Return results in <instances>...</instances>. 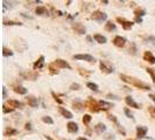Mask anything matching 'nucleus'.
<instances>
[{"label": "nucleus", "mask_w": 155, "mask_h": 140, "mask_svg": "<svg viewBox=\"0 0 155 140\" xmlns=\"http://www.w3.org/2000/svg\"><path fill=\"white\" fill-rule=\"evenodd\" d=\"M113 44L115 46V47H118V48H123L125 44H126V39L125 38H123V36H120V35H118V36H115L114 39H113Z\"/></svg>", "instance_id": "423d86ee"}, {"label": "nucleus", "mask_w": 155, "mask_h": 140, "mask_svg": "<svg viewBox=\"0 0 155 140\" xmlns=\"http://www.w3.org/2000/svg\"><path fill=\"white\" fill-rule=\"evenodd\" d=\"M149 112L155 117V108L154 106H149Z\"/></svg>", "instance_id": "ea45409f"}, {"label": "nucleus", "mask_w": 155, "mask_h": 140, "mask_svg": "<svg viewBox=\"0 0 155 140\" xmlns=\"http://www.w3.org/2000/svg\"><path fill=\"white\" fill-rule=\"evenodd\" d=\"M117 21L121 24V27L125 29V30H128L133 27V22L132 21H128V20H125V19H121V18H117Z\"/></svg>", "instance_id": "0eeeda50"}, {"label": "nucleus", "mask_w": 155, "mask_h": 140, "mask_svg": "<svg viewBox=\"0 0 155 140\" xmlns=\"http://www.w3.org/2000/svg\"><path fill=\"white\" fill-rule=\"evenodd\" d=\"M84 105L81 103H74V109H76V111H81L83 109Z\"/></svg>", "instance_id": "473e14b6"}, {"label": "nucleus", "mask_w": 155, "mask_h": 140, "mask_svg": "<svg viewBox=\"0 0 155 140\" xmlns=\"http://www.w3.org/2000/svg\"><path fill=\"white\" fill-rule=\"evenodd\" d=\"M149 98L155 103V95H154V94H150V95H149Z\"/></svg>", "instance_id": "c03bdc74"}, {"label": "nucleus", "mask_w": 155, "mask_h": 140, "mask_svg": "<svg viewBox=\"0 0 155 140\" xmlns=\"http://www.w3.org/2000/svg\"><path fill=\"white\" fill-rule=\"evenodd\" d=\"M87 40H88L89 42H91V41H92V38H91V36H88V38H87Z\"/></svg>", "instance_id": "49530a36"}, {"label": "nucleus", "mask_w": 155, "mask_h": 140, "mask_svg": "<svg viewBox=\"0 0 155 140\" xmlns=\"http://www.w3.org/2000/svg\"><path fill=\"white\" fill-rule=\"evenodd\" d=\"M3 97H4V99L6 98V88L5 86L3 88Z\"/></svg>", "instance_id": "79ce46f5"}, {"label": "nucleus", "mask_w": 155, "mask_h": 140, "mask_svg": "<svg viewBox=\"0 0 155 140\" xmlns=\"http://www.w3.org/2000/svg\"><path fill=\"white\" fill-rule=\"evenodd\" d=\"M14 92H16V94H19V95H26L27 94V89L26 88H23V86H20V85H16V86H14Z\"/></svg>", "instance_id": "4be33fe9"}, {"label": "nucleus", "mask_w": 155, "mask_h": 140, "mask_svg": "<svg viewBox=\"0 0 155 140\" xmlns=\"http://www.w3.org/2000/svg\"><path fill=\"white\" fill-rule=\"evenodd\" d=\"M125 102H126V104L128 105V106H131V108H134V109H140V105L138 104L131 96H127L126 98H125Z\"/></svg>", "instance_id": "f8f14e48"}, {"label": "nucleus", "mask_w": 155, "mask_h": 140, "mask_svg": "<svg viewBox=\"0 0 155 140\" xmlns=\"http://www.w3.org/2000/svg\"><path fill=\"white\" fill-rule=\"evenodd\" d=\"M72 29L75 30V33H77V34H79V35L85 34V32H87V29H85V27H84L82 24H79V22L74 24V25H72Z\"/></svg>", "instance_id": "9d476101"}, {"label": "nucleus", "mask_w": 155, "mask_h": 140, "mask_svg": "<svg viewBox=\"0 0 155 140\" xmlns=\"http://www.w3.org/2000/svg\"><path fill=\"white\" fill-rule=\"evenodd\" d=\"M100 69H101V71L105 73V74H112L113 73V68L107 65L105 62H103V61H100Z\"/></svg>", "instance_id": "4468645a"}, {"label": "nucleus", "mask_w": 155, "mask_h": 140, "mask_svg": "<svg viewBox=\"0 0 155 140\" xmlns=\"http://www.w3.org/2000/svg\"><path fill=\"white\" fill-rule=\"evenodd\" d=\"M70 89H71V90H78V89H79V84H77V83H72V84H71V86H70Z\"/></svg>", "instance_id": "c9c22d12"}, {"label": "nucleus", "mask_w": 155, "mask_h": 140, "mask_svg": "<svg viewBox=\"0 0 155 140\" xmlns=\"http://www.w3.org/2000/svg\"><path fill=\"white\" fill-rule=\"evenodd\" d=\"M148 132V129L146 126H136V137L139 139H144Z\"/></svg>", "instance_id": "6e6552de"}, {"label": "nucleus", "mask_w": 155, "mask_h": 140, "mask_svg": "<svg viewBox=\"0 0 155 140\" xmlns=\"http://www.w3.org/2000/svg\"><path fill=\"white\" fill-rule=\"evenodd\" d=\"M54 65H55L54 63L49 64V70H50V74H51V75H57V74H58V70H57V69H55V68H54Z\"/></svg>", "instance_id": "7c9ffc66"}, {"label": "nucleus", "mask_w": 155, "mask_h": 140, "mask_svg": "<svg viewBox=\"0 0 155 140\" xmlns=\"http://www.w3.org/2000/svg\"><path fill=\"white\" fill-rule=\"evenodd\" d=\"M58 111H60V113H61L64 118H66V119H71V118H72V113L69 111V110H66L65 108H63V106H60V108H58Z\"/></svg>", "instance_id": "f3484780"}, {"label": "nucleus", "mask_w": 155, "mask_h": 140, "mask_svg": "<svg viewBox=\"0 0 155 140\" xmlns=\"http://www.w3.org/2000/svg\"><path fill=\"white\" fill-rule=\"evenodd\" d=\"M87 86L89 88L90 90H92V91H95V92H97V91L99 90L98 85H97L96 83H92V82H88V83H87Z\"/></svg>", "instance_id": "a878e982"}, {"label": "nucleus", "mask_w": 155, "mask_h": 140, "mask_svg": "<svg viewBox=\"0 0 155 140\" xmlns=\"http://www.w3.org/2000/svg\"><path fill=\"white\" fill-rule=\"evenodd\" d=\"M18 133V130L15 129H12V127H7L5 131H4V135L5 137H9V135H15Z\"/></svg>", "instance_id": "5701e85b"}, {"label": "nucleus", "mask_w": 155, "mask_h": 140, "mask_svg": "<svg viewBox=\"0 0 155 140\" xmlns=\"http://www.w3.org/2000/svg\"><path fill=\"white\" fill-rule=\"evenodd\" d=\"M51 95H53V97H54V99H55V100H56L57 103H60V104H62V103H63V102H62V100H61V99H60V98H58V97H57V96H56V95H55L54 92H51Z\"/></svg>", "instance_id": "4c0bfd02"}, {"label": "nucleus", "mask_w": 155, "mask_h": 140, "mask_svg": "<svg viewBox=\"0 0 155 140\" xmlns=\"http://www.w3.org/2000/svg\"><path fill=\"white\" fill-rule=\"evenodd\" d=\"M125 114L128 117V118H131V119H133V114H132V112L128 110V109H125Z\"/></svg>", "instance_id": "e433bc0d"}, {"label": "nucleus", "mask_w": 155, "mask_h": 140, "mask_svg": "<svg viewBox=\"0 0 155 140\" xmlns=\"http://www.w3.org/2000/svg\"><path fill=\"white\" fill-rule=\"evenodd\" d=\"M77 140H88V139H87V138H84V137H79Z\"/></svg>", "instance_id": "a18cd8bd"}, {"label": "nucleus", "mask_w": 155, "mask_h": 140, "mask_svg": "<svg viewBox=\"0 0 155 140\" xmlns=\"http://www.w3.org/2000/svg\"><path fill=\"white\" fill-rule=\"evenodd\" d=\"M105 29L107 32H112V30H115V24L112 22V21H107L105 24Z\"/></svg>", "instance_id": "393cba45"}, {"label": "nucleus", "mask_w": 155, "mask_h": 140, "mask_svg": "<svg viewBox=\"0 0 155 140\" xmlns=\"http://www.w3.org/2000/svg\"><path fill=\"white\" fill-rule=\"evenodd\" d=\"M145 14H146V11H145L144 8H136V9L134 11L135 18H142Z\"/></svg>", "instance_id": "b1692460"}, {"label": "nucleus", "mask_w": 155, "mask_h": 140, "mask_svg": "<svg viewBox=\"0 0 155 140\" xmlns=\"http://www.w3.org/2000/svg\"><path fill=\"white\" fill-rule=\"evenodd\" d=\"M25 129H26V130H28V131H30V130H32V124H30L29 121H28V122H26V125H25Z\"/></svg>", "instance_id": "58836bf2"}, {"label": "nucleus", "mask_w": 155, "mask_h": 140, "mask_svg": "<svg viewBox=\"0 0 155 140\" xmlns=\"http://www.w3.org/2000/svg\"><path fill=\"white\" fill-rule=\"evenodd\" d=\"M134 21L138 24H141L142 22V18H134Z\"/></svg>", "instance_id": "a19ab883"}, {"label": "nucleus", "mask_w": 155, "mask_h": 140, "mask_svg": "<svg viewBox=\"0 0 155 140\" xmlns=\"http://www.w3.org/2000/svg\"><path fill=\"white\" fill-rule=\"evenodd\" d=\"M66 130L70 133H77L78 132V125L75 121H69L66 124Z\"/></svg>", "instance_id": "9b49d317"}, {"label": "nucleus", "mask_w": 155, "mask_h": 140, "mask_svg": "<svg viewBox=\"0 0 155 140\" xmlns=\"http://www.w3.org/2000/svg\"><path fill=\"white\" fill-rule=\"evenodd\" d=\"M144 60L150 64H155V56L152 54L150 51H145L144 54Z\"/></svg>", "instance_id": "ddd939ff"}, {"label": "nucleus", "mask_w": 155, "mask_h": 140, "mask_svg": "<svg viewBox=\"0 0 155 140\" xmlns=\"http://www.w3.org/2000/svg\"><path fill=\"white\" fill-rule=\"evenodd\" d=\"M74 60L88 61V62H95L93 56H91V55H89V54H78V55H74Z\"/></svg>", "instance_id": "39448f33"}, {"label": "nucleus", "mask_w": 155, "mask_h": 140, "mask_svg": "<svg viewBox=\"0 0 155 140\" xmlns=\"http://www.w3.org/2000/svg\"><path fill=\"white\" fill-rule=\"evenodd\" d=\"M27 103L30 108H36L39 105V102H38V98L34 97V96H28L27 97Z\"/></svg>", "instance_id": "dca6fc26"}, {"label": "nucleus", "mask_w": 155, "mask_h": 140, "mask_svg": "<svg viewBox=\"0 0 155 140\" xmlns=\"http://www.w3.org/2000/svg\"><path fill=\"white\" fill-rule=\"evenodd\" d=\"M93 39L98 43H106V41H107V39L104 36V35H101V34H95L93 35Z\"/></svg>", "instance_id": "6ab92c4d"}, {"label": "nucleus", "mask_w": 155, "mask_h": 140, "mask_svg": "<svg viewBox=\"0 0 155 140\" xmlns=\"http://www.w3.org/2000/svg\"><path fill=\"white\" fill-rule=\"evenodd\" d=\"M95 131H96V133H98V134H100V133H103L104 131H106L105 124H103V122H99V124H97V125L95 126Z\"/></svg>", "instance_id": "412c9836"}, {"label": "nucleus", "mask_w": 155, "mask_h": 140, "mask_svg": "<svg viewBox=\"0 0 155 140\" xmlns=\"http://www.w3.org/2000/svg\"><path fill=\"white\" fill-rule=\"evenodd\" d=\"M146 70H147V73L149 74V76L152 77V79H153V82L155 83V71H154V69H152V68H147Z\"/></svg>", "instance_id": "2f4dec72"}, {"label": "nucleus", "mask_w": 155, "mask_h": 140, "mask_svg": "<svg viewBox=\"0 0 155 140\" xmlns=\"http://www.w3.org/2000/svg\"><path fill=\"white\" fill-rule=\"evenodd\" d=\"M21 15L25 16V18H28V19H30V20H33V16H29V15H27V14H25V13H21Z\"/></svg>", "instance_id": "37998d69"}, {"label": "nucleus", "mask_w": 155, "mask_h": 140, "mask_svg": "<svg viewBox=\"0 0 155 140\" xmlns=\"http://www.w3.org/2000/svg\"><path fill=\"white\" fill-rule=\"evenodd\" d=\"M54 64H55L57 68H61V69H69V70L71 69V65L69 64L66 61L62 60V59H57V60H55V61H54Z\"/></svg>", "instance_id": "20e7f679"}, {"label": "nucleus", "mask_w": 155, "mask_h": 140, "mask_svg": "<svg viewBox=\"0 0 155 140\" xmlns=\"http://www.w3.org/2000/svg\"><path fill=\"white\" fill-rule=\"evenodd\" d=\"M84 106H87L91 112H99L100 111V106H99V103L97 100H95L93 98L89 97V99L84 103Z\"/></svg>", "instance_id": "f03ea898"}, {"label": "nucleus", "mask_w": 155, "mask_h": 140, "mask_svg": "<svg viewBox=\"0 0 155 140\" xmlns=\"http://www.w3.org/2000/svg\"><path fill=\"white\" fill-rule=\"evenodd\" d=\"M35 13H36L38 15H41V16L48 15V9H47L44 6H38L36 9H35Z\"/></svg>", "instance_id": "aec40b11"}, {"label": "nucleus", "mask_w": 155, "mask_h": 140, "mask_svg": "<svg viewBox=\"0 0 155 140\" xmlns=\"http://www.w3.org/2000/svg\"><path fill=\"white\" fill-rule=\"evenodd\" d=\"M4 25L5 26H22V24L21 22H18V21H12V20H9V21H4Z\"/></svg>", "instance_id": "cd10ccee"}, {"label": "nucleus", "mask_w": 155, "mask_h": 140, "mask_svg": "<svg viewBox=\"0 0 155 140\" xmlns=\"http://www.w3.org/2000/svg\"><path fill=\"white\" fill-rule=\"evenodd\" d=\"M8 105L11 108H13V109H22V106H23V104L21 102L15 100V99H9L8 100Z\"/></svg>", "instance_id": "2eb2a0df"}, {"label": "nucleus", "mask_w": 155, "mask_h": 140, "mask_svg": "<svg viewBox=\"0 0 155 140\" xmlns=\"http://www.w3.org/2000/svg\"><path fill=\"white\" fill-rule=\"evenodd\" d=\"M91 19L101 22V21H105V20L107 19V14L104 13V12H101V11H95V12L91 14Z\"/></svg>", "instance_id": "7ed1b4c3"}, {"label": "nucleus", "mask_w": 155, "mask_h": 140, "mask_svg": "<svg viewBox=\"0 0 155 140\" xmlns=\"http://www.w3.org/2000/svg\"><path fill=\"white\" fill-rule=\"evenodd\" d=\"M3 55H4L5 57H7V56H13V51L9 50V49H7L6 47H4V49H3Z\"/></svg>", "instance_id": "c756f323"}, {"label": "nucleus", "mask_w": 155, "mask_h": 140, "mask_svg": "<svg viewBox=\"0 0 155 140\" xmlns=\"http://www.w3.org/2000/svg\"><path fill=\"white\" fill-rule=\"evenodd\" d=\"M120 78H121L123 82H126V83H130L132 85H134L135 88H138V89H141V90H150V86L144 82H141L140 79H136L134 77H130L127 75H124L121 74L120 75Z\"/></svg>", "instance_id": "f257e3e1"}, {"label": "nucleus", "mask_w": 155, "mask_h": 140, "mask_svg": "<svg viewBox=\"0 0 155 140\" xmlns=\"http://www.w3.org/2000/svg\"><path fill=\"white\" fill-rule=\"evenodd\" d=\"M107 118H109L111 121H113L114 124H117V125H118V119L115 118V116H113V114H109V116H107Z\"/></svg>", "instance_id": "f704fd0d"}, {"label": "nucleus", "mask_w": 155, "mask_h": 140, "mask_svg": "<svg viewBox=\"0 0 155 140\" xmlns=\"http://www.w3.org/2000/svg\"><path fill=\"white\" fill-rule=\"evenodd\" d=\"M44 65V56H40L38 61H35V63H34V70H36V69H42Z\"/></svg>", "instance_id": "a211bd4d"}, {"label": "nucleus", "mask_w": 155, "mask_h": 140, "mask_svg": "<svg viewBox=\"0 0 155 140\" xmlns=\"http://www.w3.org/2000/svg\"><path fill=\"white\" fill-rule=\"evenodd\" d=\"M46 138H47L48 140H54V139H51V138H50V137H48V135H46Z\"/></svg>", "instance_id": "de8ad7c7"}, {"label": "nucleus", "mask_w": 155, "mask_h": 140, "mask_svg": "<svg viewBox=\"0 0 155 140\" xmlns=\"http://www.w3.org/2000/svg\"><path fill=\"white\" fill-rule=\"evenodd\" d=\"M15 109H13V108H7V106H5V105H4V106H3V112L4 113H11V112H13Z\"/></svg>", "instance_id": "72a5a7b5"}, {"label": "nucleus", "mask_w": 155, "mask_h": 140, "mask_svg": "<svg viewBox=\"0 0 155 140\" xmlns=\"http://www.w3.org/2000/svg\"><path fill=\"white\" fill-rule=\"evenodd\" d=\"M98 103H99L100 110H103V111H107V110H110L111 108L114 106L113 103H109V102H106V100H99Z\"/></svg>", "instance_id": "1a4fd4ad"}, {"label": "nucleus", "mask_w": 155, "mask_h": 140, "mask_svg": "<svg viewBox=\"0 0 155 140\" xmlns=\"http://www.w3.org/2000/svg\"><path fill=\"white\" fill-rule=\"evenodd\" d=\"M91 119H92V117H91L90 114H84L82 121H83V124H84V125H89V124H90V121H91Z\"/></svg>", "instance_id": "bb28decb"}, {"label": "nucleus", "mask_w": 155, "mask_h": 140, "mask_svg": "<svg viewBox=\"0 0 155 140\" xmlns=\"http://www.w3.org/2000/svg\"><path fill=\"white\" fill-rule=\"evenodd\" d=\"M42 121H43V122H46V124H50V125H53V124H54L53 118L49 117V116H44V117H42Z\"/></svg>", "instance_id": "c85d7f7f"}, {"label": "nucleus", "mask_w": 155, "mask_h": 140, "mask_svg": "<svg viewBox=\"0 0 155 140\" xmlns=\"http://www.w3.org/2000/svg\"><path fill=\"white\" fill-rule=\"evenodd\" d=\"M127 140H132V139H127Z\"/></svg>", "instance_id": "09e8293b"}]
</instances>
